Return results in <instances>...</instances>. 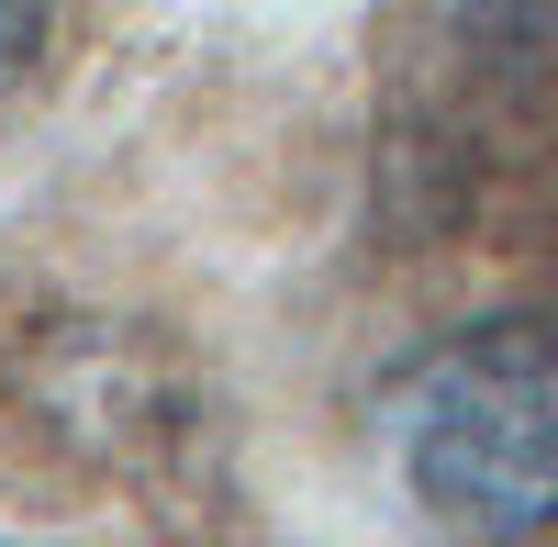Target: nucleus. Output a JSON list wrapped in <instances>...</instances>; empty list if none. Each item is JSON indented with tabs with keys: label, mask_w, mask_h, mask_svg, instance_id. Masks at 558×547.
Segmentation results:
<instances>
[{
	"label": "nucleus",
	"mask_w": 558,
	"mask_h": 547,
	"mask_svg": "<svg viewBox=\"0 0 558 547\" xmlns=\"http://www.w3.org/2000/svg\"><path fill=\"white\" fill-rule=\"evenodd\" d=\"M402 491L458 536H536L558 525V325L502 313L425 347L380 402Z\"/></svg>",
	"instance_id": "f257e3e1"
},
{
	"label": "nucleus",
	"mask_w": 558,
	"mask_h": 547,
	"mask_svg": "<svg viewBox=\"0 0 558 547\" xmlns=\"http://www.w3.org/2000/svg\"><path fill=\"white\" fill-rule=\"evenodd\" d=\"M34 57H45V0H0V89H23Z\"/></svg>",
	"instance_id": "f03ea898"
}]
</instances>
